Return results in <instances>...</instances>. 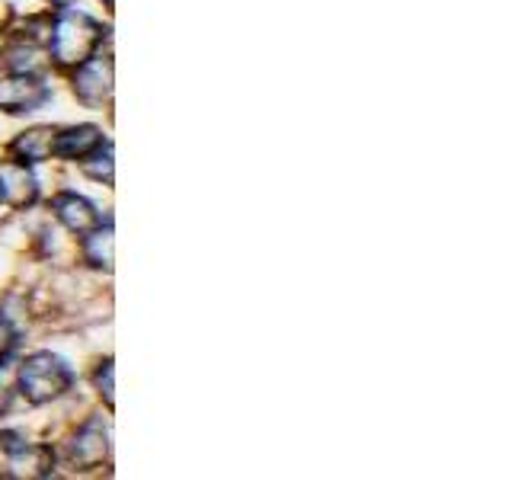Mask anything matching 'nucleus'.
Here are the masks:
<instances>
[{
	"label": "nucleus",
	"instance_id": "nucleus-1",
	"mask_svg": "<svg viewBox=\"0 0 512 480\" xmlns=\"http://www.w3.org/2000/svg\"><path fill=\"white\" fill-rule=\"evenodd\" d=\"M100 39H103L100 23L90 20L87 13L64 7V13L52 26V58L64 64V68H77V64H84L96 52Z\"/></svg>",
	"mask_w": 512,
	"mask_h": 480
},
{
	"label": "nucleus",
	"instance_id": "nucleus-2",
	"mask_svg": "<svg viewBox=\"0 0 512 480\" xmlns=\"http://www.w3.org/2000/svg\"><path fill=\"white\" fill-rule=\"evenodd\" d=\"M71 381H74L71 368L58 356H52V352L29 356L20 368V375H16V384H20V391L29 404H48V400L61 397L71 388Z\"/></svg>",
	"mask_w": 512,
	"mask_h": 480
},
{
	"label": "nucleus",
	"instance_id": "nucleus-3",
	"mask_svg": "<svg viewBox=\"0 0 512 480\" xmlns=\"http://www.w3.org/2000/svg\"><path fill=\"white\" fill-rule=\"evenodd\" d=\"M74 90L84 103L100 106L112 93V61L109 58H87L74 71Z\"/></svg>",
	"mask_w": 512,
	"mask_h": 480
},
{
	"label": "nucleus",
	"instance_id": "nucleus-4",
	"mask_svg": "<svg viewBox=\"0 0 512 480\" xmlns=\"http://www.w3.org/2000/svg\"><path fill=\"white\" fill-rule=\"evenodd\" d=\"M45 87L32 74H10L0 80V109L29 112L45 100Z\"/></svg>",
	"mask_w": 512,
	"mask_h": 480
},
{
	"label": "nucleus",
	"instance_id": "nucleus-5",
	"mask_svg": "<svg viewBox=\"0 0 512 480\" xmlns=\"http://www.w3.org/2000/svg\"><path fill=\"white\" fill-rule=\"evenodd\" d=\"M68 455L74 464H80V468H96V464H103L109 455V436H106L103 423L90 420L84 429H80L68 442Z\"/></svg>",
	"mask_w": 512,
	"mask_h": 480
},
{
	"label": "nucleus",
	"instance_id": "nucleus-6",
	"mask_svg": "<svg viewBox=\"0 0 512 480\" xmlns=\"http://www.w3.org/2000/svg\"><path fill=\"white\" fill-rule=\"evenodd\" d=\"M55 215L64 228H68L71 234H80V237L103 224L100 212H96L84 196H77V192H61V196L55 199Z\"/></svg>",
	"mask_w": 512,
	"mask_h": 480
},
{
	"label": "nucleus",
	"instance_id": "nucleus-7",
	"mask_svg": "<svg viewBox=\"0 0 512 480\" xmlns=\"http://www.w3.org/2000/svg\"><path fill=\"white\" fill-rule=\"evenodd\" d=\"M96 148H103V132L96 125H74L68 132L55 135V151L64 160H84Z\"/></svg>",
	"mask_w": 512,
	"mask_h": 480
},
{
	"label": "nucleus",
	"instance_id": "nucleus-8",
	"mask_svg": "<svg viewBox=\"0 0 512 480\" xmlns=\"http://www.w3.org/2000/svg\"><path fill=\"white\" fill-rule=\"evenodd\" d=\"M55 151V132L52 128H29V132L16 135V141L10 144V157L16 164H42Z\"/></svg>",
	"mask_w": 512,
	"mask_h": 480
},
{
	"label": "nucleus",
	"instance_id": "nucleus-9",
	"mask_svg": "<svg viewBox=\"0 0 512 480\" xmlns=\"http://www.w3.org/2000/svg\"><path fill=\"white\" fill-rule=\"evenodd\" d=\"M0 192H4V199H10L13 205L32 202V196H36V180L29 176L26 164L10 160L7 167H0Z\"/></svg>",
	"mask_w": 512,
	"mask_h": 480
},
{
	"label": "nucleus",
	"instance_id": "nucleus-10",
	"mask_svg": "<svg viewBox=\"0 0 512 480\" xmlns=\"http://www.w3.org/2000/svg\"><path fill=\"white\" fill-rule=\"evenodd\" d=\"M84 256L87 263H93L96 269H112V228L100 224L84 237Z\"/></svg>",
	"mask_w": 512,
	"mask_h": 480
},
{
	"label": "nucleus",
	"instance_id": "nucleus-11",
	"mask_svg": "<svg viewBox=\"0 0 512 480\" xmlns=\"http://www.w3.org/2000/svg\"><path fill=\"white\" fill-rule=\"evenodd\" d=\"M84 173L100 183H112V148H96L90 160H84Z\"/></svg>",
	"mask_w": 512,
	"mask_h": 480
},
{
	"label": "nucleus",
	"instance_id": "nucleus-12",
	"mask_svg": "<svg viewBox=\"0 0 512 480\" xmlns=\"http://www.w3.org/2000/svg\"><path fill=\"white\" fill-rule=\"evenodd\" d=\"M96 388L106 397V404H112V362H103V368L96 372Z\"/></svg>",
	"mask_w": 512,
	"mask_h": 480
},
{
	"label": "nucleus",
	"instance_id": "nucleus-13",
	"mask_svg": "<svg viewBox=\"0 0 512 480\" xmlns=\"http://www.w3.org/2000/svg\"><path fill=\"white\" fill-rule=\"evenodd\" d=\"M13 330H10V324H7V317H0V359L7 356V352L13 349Z\"/></svg>",
	"mask_w": 512,
	"mask_h": 480
},
{
	"label": "nucleus",
	"instance_id": "nucleus-14",
	"mask_svg": "<svg viewBox=\"0 0 512 480\" xmlns=\"http://www.w3.org/2000/svg\"><path fill=\"white\" fill-rule=\"evenodd\" d=\"M10 397H13V384H10V378H7V375H0V413L7 410Z\"/></svg>",
	"mask_w": 512,
	"mask_h": 480
},
{
	"label": "nucleus",
	"instance_id": "nucleus-15",
	"mask_svg": "<svg viewBox=\"0 0 512 480\" xmlns=\"http://www.w3.org/2000/svg\"><path fill=\"white\" fill-rule=\"evenodd\" d=\"M55 4H58V7H71V4H74V0H55Z\"/></svg>",
	"mask_w": 512,
	"mask_h": 480
},
{
	"label": "nucleus",
	"instance_id": "nucleus-16",
	"mask_svg": "<svg viewBox=\"0 0 512 480\" xmlns=\"http://www.w3.org/2000/svg\"><path fill=\"white\" fill-rule=\"evenodd\" d=\"M0 202H4V192H0Z\"/></svg>",
	"mask_w": 512,
	"mask_h": 480
}]
</instances>
